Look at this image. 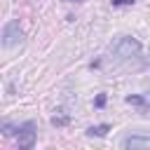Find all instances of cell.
I'll return each instance as SVG.
<instances>
[{
    "label": "cell",
    "mask_w": 150,
    "mask_h": 150,
    "mask_svg": "<svg viewBox=\"0 0 150 150\" xmlns=\"http://www.w3.org/2000/svg\"><path fill=\"white\" fill-rule=\"evenodd\" d=\"M112 54H115V59L120 63L131 66V61H136V59L143 56V49H141L138 40H134V38H120L115 42V47H112Z\"/></svg>",
    "instance_id": "cell-1"
},
{
    "label": "cell",
    "mask_w": 150,
    "mask_h": 150,
    "mask_svg": "<svg viewBox=\"0 0 150 150\" xmlns=\"http://www.w3.org/2000/svg\"><path fill=\"white\" fill-rule=\"evenodd\" d=\"M16 145H19V150H33V145H35V124L33 122H23L19 127Z\"/></svg>",
    "instance_id": "cell-2"
},
{
    "label": "cell",
    "mask_w": 150,
    "mask_h": 150,
    "mask_svg": "<svg viewBox=\"0 0 150 150\" xmlns=\"http://www.w3.org/2000/svg\"><path fill=\"white\" fill-rule=\"evenodd\" d=\"M19 40H21V26H19L16 19H12V21H7L5 28H2V45H5V47H14Z\"/></svg>",
    "instance_id": "cell-3"
},
{
    "label": "cell",
    "mask_w": 150,
    "mask_h": 150,
    "mask_svg": "<svg viewBox=\"0 0 150 150\" xmlns=\"http://www.w3.org/2000/svg\"><path fill=\"white\" fill-rule=\"evenodd\" d=\"M124 150H150V138L145 136H131L124 141Z\"/></svg>",
    "instance_id": "cell-4"
},
{
    "label": "cell",
    "mask_w": 150,
    "mask_h": 150,
    "mask_svg": "<svg viewBox=\"0 0 150 150\" xmlns=\"http://www.w3.org/2000/svg\"><path fill=\"white\" fill-rule=\"evenodd\" d=\"M127 103H134V105H141V108H148L150 105L143 96H127Z\"/></svg>",
    "instance_id": "cell-5"
},
{
    "label": "cell",
    "mask_w": 150,
    "mask_h": 150,
    "mask_svg": "<svg viewBox=\"0 0 150 150\" xmlns=\"http://www.w3.org/2000/svg\"><path fill=\"white\" fill-rule=\"evenodd\" d=\"M108 129H110L108 124H98V127H91V129H89V134H91V136H94V134H96V136H103Z\"/></svg>",
    "instance_id": "cell-6"
},
{
    "label": "cell",
    "mask_w": 150,
    "mask_h": 150,
    "mask_svg": "<svg viewBox=\"0 0 150 150\" xmlns=\"http://www.w3.org/2000/svg\"><path fill=\"white\" fill-rule=\"evenodd\" d=\"M103 103H105V96H103V94H98V96H96V105H98V108H101V105H103Z\"/></svg>",
    "instance_id": "cell-7"
},
{
    "label": "cell",
    "mask_w": 150,
    "mask_h": 150,
    "mask_svg": "<svg viewBox=\"0 0 150 150\" xmlns=\"http://www.w3.org/2000/svg\"><path fill=\"white\" fill-rule=\"evenodd\" d=\"M66 122H68L66 117H54V124H66Z\"/></svg>",
    "instance_id": "cell-8"
},
{
    "label": "cell",
    "mask_w": 150,
    "mask_h": 150,
    "mask_svg": "<svg viewBox=\"0 0 150 150\" xmlns=\"http://www.w3.org/2000/svg\"><path fill=\"white\" fill-rule=\"evenodd\" d=\"M129 2H134V0H112V5H129Z\"/></svg>",
    "instance_id": "cell-9"
}]
</instances>
